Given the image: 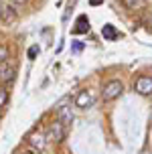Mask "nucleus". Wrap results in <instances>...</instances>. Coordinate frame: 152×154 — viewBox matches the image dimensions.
<instances>
[{"label": "nucleus", "mask_w": 152, "mask_h": 154, "mask_svg": "<svg viewBox=\"0 0 152 154\" xmlns=\"http://www.w3.org/2000/svg\"><path fill=\"white\" fill-rule=\"evenodd\" d=\"M122 91H124V83L120 79H110L101 87V97H104V101H114L122 95Z\"/></svg>", "instance_id": "1"}, {"label": "nucleus", "mask_w": 152, "mask_h": 154, "mask_svg": "<svg viewBox=\"0 0 152 154\" xmlns=\"http://www.w3.org/2000/svg\"><path fill=\"white\" fill-rule=\"evenodd\" d=\"M65 134H67V126L61 122V120H57V122H53L51 126H49V130H47V140L49 142H61V140L65 138Z\"/></svg>", "instance_id": "2"}, {"label": "nucleus", "mask_w": 152, "mask_h": 154, "mask_svg": "<svg viewBox=\"0 0 152 154\" xmlns=\"http://www.w3.org/2000/svg\"><path fill=\"white\" fill-rule=\"evenodd\" d=\"M134 91L140 93L142 97L152 95V77L150 75H140L136 81H134Z\"/></svg>", "instance_id": "3"}, {"label": "nucleus", "mask_w": 152, "mask_h": 154, "mask_svg": "<svg viewBox=\"0 0 152 154\" xmlns=\"http://www.w3.org/2000/svg\"><path fill=\"white\" fill-rule=\"evenodd\" d=\"M95 103V93L89 91V89H81V91L77 93V97H75V106L77 108H81V109H87L91 108Z\"/></svg>", "instance_id": "4"}, {"label": "nucleus", "mask_w": 152, "mask_h": 154, "mask_svg": "<svg viewBox=\"0 0 152 154\" xmlns=\"http://www.w3.org/2000/svg\"><path fill=\"white\" fill-rule=\"evenodd\" d=\"M16 77V67L12 65V63H8V61H2L0 63V81H12Z\"/></svg>", "instance_id": "5"}, {"label": "nucleus", "mask_w": 152, "mask_h": 154, "mask_svg": "<svg viewBox=\"0 0 152 154\" xmlns=\"http://www.w3.org/2000/svg\"><path fill=\"white\" fill-rule=\"evenodd\" d=\"M16 18H18V14L14 12V8L2 4V8H0V20H2V23H6V24H14Z\"/></svg>", "instance_id": "6"}, {"label": "nucleus", "mask_w": 152, "mask_h": 154, "mask_svg": "<svg viewBox=\"0 0 152 154\" xmlns=\"http://www.w3.org/2000/svg\"><path fill=\"white\" fill-rule=\"evenodd\" d=\"M83 32H89V18L87 14H79L73 26V35H83Z\"/></svg>", "instance_id": "7"}, {"label": "nucleus", "mask_w": 152, "mask_h": 154, "mask_svg": "<svg viewBox=\"0 0 152 154\" xmlns=\"http://www.w3.org/2000/svg\"><path fill=\"white\" fill-rule=\"evenodd\" d=\"M47 142H49V140H47L45 134H33V136L29 138V144L35 148V150H45Z\"/></svg>", "instance_id": "8"}, {"label": "nucleus", "mask_w": 152, "mask_h": 154, "mask_svg": "<svg viewBox=\"0 0 152 154\" xmlns=\"http://www.w3.org/2000/svg\"><path fill=\"white\" fill-rule=\"evenodd\" d=\"M59 120L65 126H71V122H73V112H71V106H63V108H59Z\"/></svg>", "instance_id": "9"}, {"label": "nucleus", "mask_w": 152, "mask_h": 154, "mask_svg": "<svg viewBox=\"0 0 152 154\" xmlns=\"http://www.w3.org/2000/svg\"><path fill=\"white\" fill-rule=\"evenodd\" d=\"M101 37L106 38V41H116V38L120 37V32L116 31L114 24H104L101 26Z\"/></svg>", "instance_id": "10"}, {"label": "nucleus", "mask_w": 152, "mask_h": 154, "mask_svg": "<svg viewBox=\"0 0 152 154\" xmlns=\"http://www.w3.org/2000/svg\"><path fill=\"white\" fill-rule=\"evenodd\" d=\"M122 2H124V6L128 8V10H136L142 4V0H122Z\"/></svg>", "instance_id": "11"}, {"label": "nucleus", "mask_w": 152, "mask_h": 154, "mask_svg": "<svg viewBox=\"0 0 152 154\" xmlns=\"http://www.w3.org/2000/svg\"><path fill=\"white\" fill-rule=\"evenodd\" d=\"M6 101H8V91L4 87H0V109L6 106Z\"/></svg>", "instance_id": "12"}, {"label": "nucleus", "mask_w": 152, "mask_h": 154, "mask_svg": "<svg viewBox=\"0 0 152 154\" xmlns=\"http://www.w3.org/2000/svg\"><path fill=\"white\" fill-rule=\"evenodd\" d=\"M39 53H41V47H39V45H33L29 49V53H26V55H29V59H35Z\"/></svg>", "instance_id": "13"}, {"label": "nucleus", "mask_w": 152, "mask_h": 154, "mask_svg": "<svg viewBox=\"0 0 152 154\" xmlns=\"http://www.w3.org/2000/svg\"><path fill=\"white\" fill-rule=\"evenodd\" d=\"M2 61H8V49L4 45H0V63Z\"/></svg>", "instance_id": "14"}, {"label": "nucleus", "mask_w": 152, "mask_h": 154, "mask_svg": "<svg viewBox=\"0 0 152 154\" xmlns=\"http://www.w3.org/2000/svg\"><path fill=\"white\" fill-rule=\"evenodd\" d=\"M71 49H73V53H79V51L83 49V43H81V41H73V47H71Z\"/></svg>", "instance_id": "15"}, {"label": "nucleus", "mask_w": 152, "mask_h": 154, "mask_svg": "<svg viewBox=\"0 0 152 154\" xmlns=\"http://www.w3.org/2000/svg\"><path fill=\"white\" fill-rule=\"evenodd\" d=\"M91 6H99V4H104V0H89Z\"/></svg>", "instance_id": "16"}, {"label": "nucleus", "mask_w": 152, "mask_h": 154, "mask_svg": "<svg viewBox=\"0 0 152 154\" xmlns=\"http://www.w3.org/2000/svg\"><path fill=\"white\" fill-rule=\"evenodd\" d=\"M10 2H14V4H26L29 0H10Z\"/></svg>", "instance_id": "17"}]
</instances>
